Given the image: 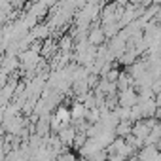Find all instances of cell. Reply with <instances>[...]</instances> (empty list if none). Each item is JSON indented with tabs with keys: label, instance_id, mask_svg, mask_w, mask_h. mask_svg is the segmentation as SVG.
<instances>
[{
	"label": "cell",
	"instance_id": "cell-12",
	"mask_svg": "<svg viewBox=\"0 0 161 161\" xmlns=\"http://www.w3.org/2000/svg\"><path fill=\"white\" fill-rule=\"evenodd\" d=\"M118 89L123 91V89H129L133 84H135V80L131 78V74H125V72H119V78H118Z\"/></svg>",
	"mask_w": 161,
	"mask_h": 161
},
{
	"label": "cell",
	"instance_id": "cell-16",
	"mask_svg": "<svg viewBox=\"0 0 161 161\" xmlns=\"http://www.w3.org/2000/svg\"><path fill=\"white\" fill-rule=\"evenodd\" d=\"M86 121H87V123H99V121H101V110H99V108H91V110H87Z\"/></svg>",
	"mask_w": 161,
	"mask_h": 161
},
{
	"label": "cell",
	"instance_id": "cell-20",
	"mask_svg": "<svg viewBox=\"0 0 161 161\" xmlns=\"http://www.w3.org/2000/svg\"><path fill=\"white\" fill-rule=\"evenodd\" d=\"M97 84H99L97 74H89V76H87V86H89V87H97Z\"/></svg>",
	"mask_w": 161,
	"mask_h": 161
},
{
	"label": "cell",
	"instance_id": "cell-21",
	"mask_svg": "<svg viewBox=\"0 0 161 161\" xmlns=\"http://www.w3.org/2000/svg\"><path fill=\"white\" fill-rule=\"evenodd\" d=\"M23 2H25V0H10V4H12V6H15V8H17V6H21Z\"/></svg>",
	"mask_w": 161,
	"mask_h": 161
},
{
	"label": "cell",
	"instance_id": "cell-5",
	"mask_svg": "<svg viewBox=\"0 0 161 161\" xmlns=\"http://www.w3.org/2000/svg\"><path fill=\"white\" fill-rule=\"evenodd\" d=\"M76 133H78V131H76V127L70 123V125H63V127H61V131L57 133V136H59V138H61V142L68 148V146H72V144H74V136H76Z\"/></svg>",
	"mask_w": 161,
	"mask_h": 161
},
{
	"label": "cell",
	"instance_id": "cell-15",
	"mask_svg": "<svg viewBox=\"0 0 161 161\" xmlns=\"http://www.w3.org/2000/svg\"><path fill=\"white\" fill-rule=\"evenodd\" d=\"M72 47H74V40H72L70 36H63L61 42H59V49H61L63 53H70Z\"/></svg>",
	"mask_w": 161,
	"mask_h": 161
},
{
	"label": "cell",
	"instance_id": "cell-13",
	"mask_svg": "<svg viewBox=\"0 0 161 161\" xmlns=\"http://www.w3.org/2000/svg\"><path fill=\"white\" fill-rule=\"evenodd\" d=\"M55 51H57V44H55L51 38H46L44 44H42V55H44V57H49V55H53Z\"/></svg>",
	"mask_w": 161,
	"mask_h": 161
},
{
	"label": "cell",
	"instance_id": "cell-17",
	"mask_svg": "<svg viewBox=\"0 0 161 161\" xmlns=\"http://www.w3.org/2000/svg\"><path fill=\"white\" fill-rule=\"evenodd\" d=\"M86 142H87V136H86V133H76V136H74V148H84L86 146Z\"/></svg>",
	"mask_w": 161,
	"mask_h": 161
},
{
	"label": "cell",
	"instance_id": "cell-3",
	"mask_svg": "<svg viewBox=\"0 0 161 161\" xmlns=\"http://www.w3.org/2000/svg\"><path fill=\"white\" fill-rule=\"evenodd\" d=\"M136 157H138V161H159L161 159V152H159L157 146L146 144L144 148H140V152H138Z\"/></svg>",
	"mask_w": 161,
	"mask_h": 161
},
{
	"label": "cell",
	"instance_id": "cell-4",
	"mask_svg": "<svg viewBox=\"0 0 161 161\" xmlns=\"http://www.w3.org/2000/svg\"><path fill=\"white\" fill-rule=\"evenodd\" d=\"M104 40H106V34H104V29H103V25L101 27H89V32H87V42L91 44V46H103L104 44Z\"/></svg>",
	"mask_w": 161,
	"mask_h": 161
},
{
	"label": "cell",
	"instance_id": "cell-6",
	"mask_svg": "<svg viewBox=\"0 0 161 161\" xmlns=\"http://www.w3.org/2000/svg\"><path fill=\"white\" fill-rule=\"evenodd\" d=\"M19 66H21L19 57H10V55H6V57L0 59V72H4V74H10V72H14V70L19 68Z\"/></svg>",
	"mask_w": 161,
	"mask_h": 161
},
{
	"label": "cell",
	"instance_id": "cell-18",
	"mask_svg": "<svg viewBox=\"0 0 161 161\" xmlns=\"http://www.w3.org/2000/svg\"><path fill=\"white\" fill-rule=\"evenodd\" d=\"M104 78L108 80V82H118V78H119V70H118V68H110V70H108V74H106Z\"/></svg>",
	"mask_w": 161,
	"mask_h": 161
},
{
	"label": "cell",
	"instance_id": "cell-14",
	"mask_svg": "<svg viewBox=\"0 0 161 161\" xmlns=\"http://www.w3.org/2000/svg\"><path fill=\"white\" fill-rule=\"evenodd\" d=\"M103 29H104V34H106V38H114V36L119 32L121 25H119V23H108V25H103Z\"/></svg>",
	"mask_w": 161,
	"mask_h": 161
},
{
	"label": "cell",
	"instance_id": "cell-19",
	"mask_svg": "<svg viewBox=\"0 0 161 161\" xmlns=\"http://www.w3.org/2000/svg\"><path fill=\"white\" fill-rule=\"evenodd\" d=\"M106 161H127V159L119 153H106Z\"/></svg>",
	"mask_w": 161,
	"mask_h": 161
},
{
	"label": "cell",
	"instance_id": "cell-8",
	"mask_svg": "<svg viewBox=\"0 0 161 161\" xmlns=\"http://www.w3.org/2000/svg\"><path fill=\"white\" fill-rule=\"evenodd\" d=\"M55 118L63 123V125H70V121H72V114H70V108H66V106H63V104H59L57 108H55Z\"/></svg>",
	"mask_w": 161,
	"mask_h": 161
},
{
	"label": "cell",
	"instance_id": "cell-10",
	"mask_svg": "<svg viewBox=\"0 0 161 161\" xmlns=\"http://www.w3.org/2000/svg\"><path fill=\"white\" fill-rule=\"evenodd\" d=\"M31 32H32V36H34L36 40H46V38H49L51 29H49V25H36Z\"/></svg>",
	"mask_w": 161,
	"mask_h": 161
},
{
	"label": "cell",
	"instance_id": "cell-9",
	"mask_svg": "<svg viewBox=\"0 0 161 161\" xmlns=\"http://www.w3.org/2000/svg\"><path fill=\"white\" fill-rule=\"evenodd\" d=\"M131 131H133V121H131V119L119 121V123L116 125V129H114L116 136H119V138H125V136H129V135H131Z\"/></svg>",
	"mask_w": 161,
	"mask_h": 161
},
{
	"label": "cell",
	"instance_id": "cell-2",
	"mask_svg": "<svg viewBox=\"0 0 161 161\" xmlns=\"http://www.w3.org/2000/svg\"><path fill=\"white\" fill-rule=\"evenodd\" d=\"M136 103H138V93H136L135 87H129V89H123V91L118 93V104H119V106L131 108V106H135Z\"/></svg>",
	"mask_w": 161,
	"mask_h": 161
},
{
	"label": "cell",
	"instance_id": "cell-11",
	"mask_svg": "<svg viewBox=\"0 0 161 161\" xmlns=\"http://www.w3.org/2000/svg\"><path fill=\"white\" fill-rule=\"evenodd\" d=\"M70 114H72V119H86L87 108H86L84 103H76V104L70 108Z\"/></svg>",
	"mask_w": 161,
	"mask_h": 161
},
{
	"label": "cell",
	"instance_id": "cell-1",
	"mask_svg": "<svg viewBox=\"0 0 161 161\" xmlns=\"http://www.w3.org/2000/svg\"><path fill=\"white\" fill-rule=\"evenodd\" d=\"M19 63H21V66L25 68V70H29V72H32L34 68H38V64L42 63V57H40V53L38 51H34V49H25V51H21L19 55Z\"/></svg>",
	"mask_w": 161,
	"mask_h": 161
},
{
	"label": "cell",
	"instance_id": "cell-7",
	"mask_svg": "<svg viewBox=\"0 0 161 161\" xmlns=\"http://www.w3.org/2000/svg\"><path fill=\"white\" fill-rule=\"evenodd\" d=\"M47 12H49V4L46 2V0H38V2H34V4L31 6V10H29V14H32L38 21H40L42 17H46Z\"/></svg>",
	"mask_w": 161,
	"mask_h": 161
}]
</instances>
